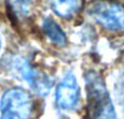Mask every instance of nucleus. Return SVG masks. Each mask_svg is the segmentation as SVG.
Masks as SVG:
<instances>
[{"label": "nucleus", "instance_id": "423d86ee", "mask_svg": "<svg viewBox=\"0 0 124 119\" xmlns=\"http://www.w3.org/2000/svg\"><path fill=\"white\" fill-rule=\"evenodd\" d=\"M49 2L51 10L64 19L76 15L84 6V0H50Z\"/></svg>", "mask_w": 124, "mask_h": 119}, {"label": "nucleus", "instance_id": "6e6552de", "mask_svg": "<svg viewBox=\"0 0 124 119\" xmlns=\"http://www.w3.org/2000/svg\"><path fill=\"white\" fill-rule=\"evenodd\" d=\"M7 1L15 12L25 15L30 11V6L32 0H7Z\"/></svg>", "mask_w": 124, "mask_h": 119}, {"label": "nucleus", "instance_id": "f257e3e1", "mask_svg": "<svg viewBox=\"0 0 124 119\" xmlns=\"http://www.w3.org/2000/svg\"><path fill=\"white\" fill-rule=\"evenodd\" d=\"M85 81L89 119H118L113 103L102 78L97 72L88 71Z\"/></svg>", "mask_w": 124, "mask_h": 119}, {"label": "nucleus", "instance_id": "1a4fd4ad", "mask_svg": "<svg viewBox=\"0 0 124 119\" xmlns=\"http://www.w3.org/2000/svg\"><path fill=\"white\" fill-rule=\"evenodd\" d=\"M123 115H124V102H123Z\"/></svg>", "mask_w": 124, "mask_h": 119}, {"label": "nucleus", "instance_id": "9d476101", "mask_svg": "<svg viewBox=\"0 0 124 119\" xmlns=\"http://www.w3.org/2000/svg\"><path fill=\"white\" fill-rule=\"evenodd\" d=\"M0 48H1V41H0Z\"/></svg>", "mask_w": 124, "mask_h": 119}, {"label": "nucleus", "instance_id": "f03ea898", "mask_svg": "<svg viewBox=\"0 0 124 119\" xmlns=\"http://www.w3.org/2000/svg\"><path fill=\"white\" fill-rule=\"evenodd\" d=\"M32 108L33 102L30 93L21 87L8 90L1 97V119H28Z\"/></svg>", "mask_w": 124, "mask_h": 119}, {"label": "nucleus", "instance_id": "39448f33", "mask_svg": "<svg viewBox=\"0 0 124 119\" xmlns=\"http://www.w3.org/2000/svg\"><path fill=\"white\" fill-rule=\"evenodd\" d=\"M19 65V73L30 84V86L36 93L40 95H46L52 86L51 79L33 68L27 61L23 60Z\"/></svg>", "mask_w": 124, "mask_h": 119}, {"label": "nucleus", "instance_id": "20e7f679", "mask_svg": "<svg viewBox=\"0 0 124 119\" xmlns=\"http://www.w3.org/2000/svg\"><path fill=\"white\" fill-rule=\"evenodd\" d=\"M79 100V86L75 76L66 73L57 86L56 102L61 109H72Z\"/></svg>", "mask_w": 124, "mask_h": 119}, {"label": "nucleus", "instance_id": "0eeeda50", "mask_svg": "<svg viewBox=\"0 0 124 119\" xmlns=\"http://www.w3.org/2000/svg\"><path fill=\"white\" fill-rule=\"evenodd\" d=\"M43 28L47 37L58 46H64L66 44V36L61 26L52 19H46L43 23Z\"/></svg>", "mask_w": 124, "mask_h": 119}, {"label": "nucleus", "instance_id": "7ed1b4c3", "mask_svg": "<svg viewBox=\"0 0 124 119\" xmlns=\"http://www.w3.org/2000/svg\"><path fill=\"white\" fill-rule=\"evenodd\" d=\"M87 11L89 17L106 30H124V8L118 2L99 0L93 2Z\"/></svg>", "mask_w": 124, "mask_h": 119}]
</instances>
